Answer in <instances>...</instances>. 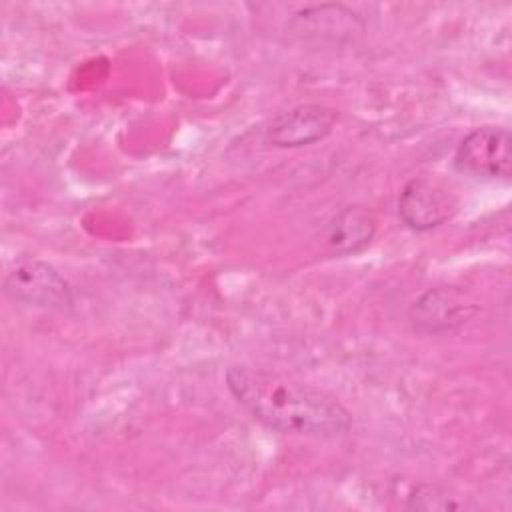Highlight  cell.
<instances>
[{
    "mask_svg": "<svg viewBox=\"0 0 512 512\" xmlns=\"http://www.w3.org/2000/svg\"><path fill=\"white\" fill-rule=\"evenodd\" d=\"M2 290L14 302L34 308L64 310L74 302L72 286L60 270L36 258L16 262V266L4 276Z\"/></svg>",
    "mask_w": 512,
    "mask_h": 512,
    "instance_id": "3957f363",
    "label": "cell"
},
{
    "mask_svg": "<svg viewBox=\"0 0 512 512\" xmlns=\"http://www.w3.org/2000/svg\"><path fill=\"white\" fill-rule=\"evenodd\" d=\"M338 122V112L324 104H300L276 114L264 138L276 148H300L324 140L332 134Z\"/></svg>",
    "mask_w": 512,
    "mask_h": 512,
    "instance_id": "5b68a950",
    "label": "cell"
},
{
    "mask_svg": "<svg viewBox=\"0 0 512 512\" xmlns=\"http://www.w3.org/2000/svg\"><path fill=\"white\" fill-rule=\"evenodd\" d=\"M476 308L454 288H432L424 292L408 310L414 330L440 334L454 330L470 320Z\"/></svg>",
    "mask_w": 512,
    "mask_h": 512,
    "instance_id": "8992f818",
    "label": "cell"
},
{
    "mask_svg": "<svg viewBox=\"0 0 512 512\" xmlns=\"http://www.w3.org/2000/svg\"><path fill=\"white\" fill-rule=\"evenodd\" d=\"M408 510H474L476 502L464 496H452L448 490L434 484L416 486L406 498Z\"/></svg>",
    "mask_w": 512,
    "mask_h": 512,
    "instance_id": "ba28073f",
    "label": "cell"
},
{
    "mask_svg": "<svg viewBox=\"0 0 512 512\" xmlns=\"http://www.w3.org/2000/svg\"><path fill=\"white\" fill-rule=\"evenodd\" d=\"M224 378L234 400L270 430L334 438L352 426L350 412L336 398L278 370L234 364Z\"/></svg>",
    "mask_w": 512,
    "mask_h": 512,
    "instance_id": "6da1fadb",
    "label": "cell"
},
{
    "mask_svg": "<svg viewBox=\"0 0 512 512\" xmlns=\"http://www.w3.org/2000/svg\"><path fill=\"white\" fill-rule=\"evenodd\" d=\"M376 234V220L364 206H344L326 224L324 240L334 256L362 252Z\"/></svg>",
    "mask_w": 512,
    "mask_h": 512,
    "instance_id": "52a82bcc",
    "label": "cell"
},
{
    "mask_svg": "<svg viewBox=\"0 0 512 512\" xmlns=\"http://www.w3.org/2000/svg\"><path fill=\"white\" fill-rule=\"evenodd\" d=\"M454 168L474 180L506 182L512 174V136L502 126H480L468 132L456 152Z\"/></svg>",
    "mask_w": 512,
    "mask_h": 512,
    "instance_id": "7a4b0ae2",
    "label": "cell"
},
{
    "mask_svg": "<svg viewBox=\"0 0 512 512\" xmlns=\"http://www.w3.org/2000/svg\"><path fill=\"white\" fill-rule=\"evenodd\" d=\"M456 210L458 198L444 184L430 178H412L398 196V216L416 232L446 224Z\"/></svg>",
    "mask_w": 512,
    "mask_h": 512,
    "instance_id": "277c9868",
    "label": "cell"
}]
</instances>
